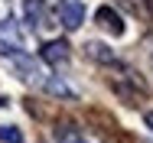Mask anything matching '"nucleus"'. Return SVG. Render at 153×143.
<instances>
[{"label":"nucleus","instance_id":"7","mask_svg":"<svg viewBox=\"0 0 153 143\" xmlns=\"http://www.w3.org/2000/svg\"><path fill=\"white\" fill-rule=\"evenodd\" d=\"M0 140L3 143H23V130L13 124H0Z\"/></svg>","mask_w":153,"mask_h":143},{"label":"nucleus","instance_id":"5","mask_svg":"<svg viewBox=\"0 0 153 143\" xmlns=\"http://www.w3.org/2000/svg\"><path fill=\"white\" fill-rule=\"evenodd\" d=\"M42 13H46V0H23V16L30 26L42 23Z\"/></svg>","mask_w":153,"mask_h":143},{"label":"nucleus","instance_id":"6","mask_svg":"<svg viewBox=\"0 0 153 143\" xmlns=\"http://www.w3.org/2000/svg\"><path fill=\"white\" fill-rule=\"evenodd\" d=\"M85 52H88V59H94V62H114L111 49H108V46H101V42H88V46H85Z\"/></svg>","mask_w":153,"mask_h":143},{"label":"nucleus","instance_id":"11","mask_svg":"<svg viewBox=\"0 0 153 143\" xmlns=\"http://www.w3.org/2000/svg\"><path fill=\"white\" fill-rule=\"evenodd\" d=\"M72 143H82V140H72Z\"/></svg>","mask_w":153,"mask_h":143},{"label":"nucleus","instance_id":"2","mask_svg":"<svg viewBox=\"0 0 153 143\" xmlns=\"http://www.w3.org/2000/svg\"><path fill=\"white\" fill-rule=\"evenodd\" d=\"M56 13H59L62 26H68V29H78V26H82V20H85V7L75 3V0H62L59 7H56Z\"/></svg>","mask_w":153,"mask_h":143},{"label":"nucleus","instance_id":"8","mask_svg":"<svg viewBox=\"0 0 153 143\" xmlns=\"http://www.w3.org/2000/svg\"><path fill=\"white\" fill-rule=\"evenodd\" d=\"M46 91L49 94H59V98H72V91L62 85V82H46Z\"/></svg>","mask_w":153,"mask_h":143},{"label":"nucleus","instance_id":"9","mask_svg":"<svg viewBox=\"0 0 153 143\" xmlns=\"http://www.w3.org/2000/svg\"><path fill=\"white\" fill-rule=\"evenodd\" d=\"M56 137H62V140H65V137H72V120H68V117H62V120H59Z\"/></svg>","mask_w":153,"mask_h":143},{"label":"nucleus","instance_id":"4","mask_svg":"<svg viewBox=\"0 0 153 143\" xmlns=\"http://www.w3.org/2000/svg\"><path fill=\"white\" fill-rule=\"evenodd\" d=\"M98 23L108 29L111 36H124V20H121V13L117 10H111V7H98Z\"/></svg>","mask_w":153,"mask_h":143},{"label":"nucleus","instance_id":"1","mask_svg":"<svg viewBox=\"0 0 153 143\" xmlns=\"http://www.w3.org/2000/svg\"><path fill=\"white\" fill-rule=\"evenodd\" d=\"M124 78H127V82L114 78V82H111V88L117 91V98H121L124 104H140V101L147 98V85H143V78H140L134 68H127V72H124Z\"/></svg>","mask_w":153,"mask_h":143},{"label":"nucleus","instance_id":"10","mask_svg":"<svg viewBox=\"0 0 153 143\" xmlns=\"http://www.w3.org/2000/svg\"><path fill=\"white\" fill-rule=\"evenodd\" d=\"M147 127H150V130H153V111H150V114H147Z\"/></svg>","mask_w":153,"mask_h":143},{"label":"nucleus","instance_id":"3","mask_svg":"<svg viewBox=\"0 0 153 143\" xmlns=\"http://www.w3.org/2000/svg\"><path fill=\"white\" fill-rule=\"evenodd\" d=\"M39 56H42V62H49V65H62V62H68V56H72V46L65 39H49Z\"/></svg>","mask_w":153,"mask_h":143}]
</instances>
